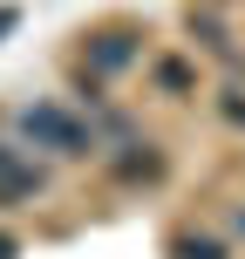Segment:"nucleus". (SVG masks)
Returning <instances> with one entry per match:
<instances>
[{
	"label": "nucleus",
	"instance_id": "nucleus-2",
	"mask_svg": "<svg viewBox=\"0 0 245 259\" xmlns=\"http://www.w3.org/2000/svg\"><path fill=\"white\" fill-rule=\"evenodd\" d=\"M136 34H129V27H103V34H89V62L103 68V75H116V68H129L136 62Z\"/></svg>",
	"mask_w": 245,
	"mask_h": 259
},
{
	"label": "nucleus",
	"instance_id": "nucleus-3",
	"mask_svg": "<svg viewBox=\"0 0 245 259\" xmlns=\"http://www.w3.org/2000/svg\"><path fill=\"white\" fill-rule=\"evenodd\" d=\"M150 82H157V96H170V103L198 96V68L184 62V55H150Z\"/></svg>",
	"mask_w": 245,
	"mask_h": 259
},
{
	"label": "nucleus",
	"instance_id": "nucleus-10",
	"mask_svg": "<svg viewBox=\"0 0 245 259\" xmlns=\"http://www.w3.org/2000/svg\"><path fill=\"white\" fill-rule=\"evenodd\" d=\"M0 259H21V239L14 232H0Z\"/></svg>",
	"mask_w": 245,
	"mask_h": 259
},
{
	"label": "nucleus",
	"instance_id": "nucleus-4",
	"mask_svg": "<svg viewBox=\"0 0 245 259\" xmlns=\"http://www.w3.org/2000/svg\"><path fill=\"white\" fill-rule=\"evenodd\" d=\"M109 170H116L123 184H164V170H170V164H164V150H150V143H129V150H123Z\"/></svg>",
	"mask_w": 245,
	"mask_h": 259
},
{
	"label": "nucleus",
	"instance_id": "nucleus-11",
	"mask_svg": "<svg viewBox=\"0 0 245 259\" xmlns=\"http://www.w3.org/2000/svg\"><path fill=\"white\" fill-rule=\"evenodd\" d=\"M7 27H14V14H7V7H0V34H7Z\"/></svg>",
	"mask_w": 245,
	"mask_h": 259
},
{
	"label": "nucleus",
	"instance_id": "nucleus-8",
	"mask_svg": "<svg viewBox=\"0 0 245 259\" xmlns=\"http://www.w3.org/2000/svg\"><path fill=\"white\" fill-rule=\"evenodd\" d=\"M218 116L232 123V130H245V89L232 82V89H218Z\"/></svg>",
	"mask_w": 245,
	"mask_h": 259
},
{
	"label": "nucleus",
	"instance_id": "nucleus-5",
	"mask_svg": "<svg viewBox=\"0 0 245 259\" xmlns=\"http://www.w3.org/2000/svg\"><path fill=\"white\" fill-rule=\"evenodd\" d=\"M191 34L205 41L211 55H225V62L238 68V48H232V34H225V21H218V14H198V7H191Z\"/></svg>",
	"mask_w": 245,
	"mask_h": 259
},
{
	"label": "nucleus",
	"instance_id": "nucleus-6",
	"mask_svg": "<svg viewBox=\"0 0 245 259\" xmlns=\"http://www.w3.org/2000/svg\"><path fill=\"white\" fill-rule=\"evenodd\" d=\"M27 198H41V170L14 164L7 178H0V205H27Z\"/></svg>",
	"mask_w": 245,
	"mask_h": 259
},
{
	"label": "nucleus",
	"instance_id": "nucleus-9",
	"mask_svg": "<svg viewBox=\"0 0 245 259\" xmlns=\"http://www.w3.org/2000/svg\"><path fill=\"white\" fill-rule=\"evenodd\" d=\"M14 164H21V150H14V143H0V178H7Z\"/></svg>",
	"mask_w": 245,
	"mask_h": 259
},
{
	"label": "nucleus",
	"instance_id": "nucleus-7",
	"mask_svg": "<svg viewBox=\"0 0 245 259\" xmlns=\"http://www.w3.org/2000/svg\"><path fill=\"white\" fill-rule=\"evenodd\" d=\"M170 259H225V246L205 239V232H177V239H170Z\"/></svg>",
	"mask_w": 245,
	"mask_h": 259
},
{
	"label": "nucleus",
	"instance_id": "nucleus-12",
	"mask_svg": "<svg viewBox=\"0 0 245 259\" xmlns=\"http://www.w3.org/2000/svg\"><path fill=\"white\" fill-rule=\"evenodd\" d=\"M238 239H245V211H238Z\"/></svg>",
	"mask_w": 245,
	"mask_h": 259
},
{
	"label": "nucleus",
	"instance_id": "nucleus-1",
	"mask_svg": "<svg viewBox=\"0 0 245 259\" xmlns=\"http://www.w3.org/2000/svg\"><path fill=\"white\" fill-rule=\"evenodd\" d=\"M21 137L41 143V150H62V157H95V130L75 123L62 103H27L21 109Z\"/></svg>",
	"mask_w": 245,
	"mask_h": 259
}]
</instances>
